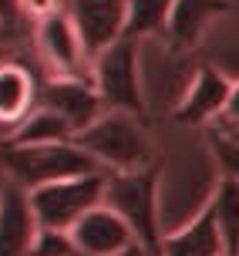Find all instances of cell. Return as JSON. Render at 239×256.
Segmentation results:
<instances>
[{
    "label": "cell",
    "mask_w": 239,
    "mask_h": 256,
    "mask_svg": "<svg viewBox=\"0 0 239 256\" xmlns=\"http://www.w3.org/2000/svg\"><path fill=\"white\" fill-rule=\"evenodd\" d=\"M40 104V84L24 64H0V125H20Z\"/></svg>",
    "instance_id": "4fadbf2b"
},
{
    "label": "cell",
    "mask_w": 239,
    "mask_h": 256,
    "mask_svg": "<svg viewBox=\"0 0 239 256\" xmlns=\"http://www.w3.org/2000/svg\"><path fill=\"white\" fill-rule=\"evenodd\" d=\"M104 189H108V172H91V176H78V179H64L54 186L30 192V202L38 212L44 230H64L71 232L78 219H84L91 209L104 202Z\"/></svg>",
    "instance_id": "5b68a950"
},
{
    "label": "cell",
    "mask_w": 239,
    "mask_h": 256,
    "mask_svg": "<svg viewBox=\"0 0 239 256\" xmlns=\"http://www.w3.org/2000/svg\"><path fill=\"white\" fill-rule=\"evenodd\" d=\"M38 108H50L74 128V135H81L88 125H94L108 108L101 102V94L94 84H88L84 78H50L40 84V104Z\"/></svg>",
    "instance_id": "9c48e42d"
},
{
    "label": "cell",
    "mask_w": 239,
    "mask_h": 256,
    "mask_svg": "<svg viewBox=\"0 0 239 256\" xmlns=\"http://www.w3.org/2000/svg\"><path fill=\"white\" fill-rule=\"evenodd\" d=\"M38 48L48 68L54 71V78H84L91 54L68 10H58L38 20Z\"/></svg>",
    "instance_id": "8992f818"
},
{
    "label": "cell",
    "mask_w": 239,
    "mask_h": 256,
    "mask_svg": "<svg viewBox=\"0 0 239 256\" xmlns=\"http://www.w3.org/2000/svg\"><path fill=\"white\" fill-rule=\"evenodd\" d=\"M71 236H74L78 250L84 256H114L122 250H128V246H135L132 226L104 202L98 209H91L84 219H78Z\"/></svg>",
    "instance_id": "8fae6325"
},
{
    "label": "cell",
    "mask_w": 239,
    "mask_h": 256,
    "mask_svg": "<svg viewBox=\"0 0 239 256\" xmlns=\"http://www.w3.org/2000/svg\"><path fill=\"white\" fill-rule=\"evenodd\" d=\"M74 142L98 158L104 172H138L155 166L148 132L142 128L138 115H128V112H104Z\"/></svg>",
    "instance_id": "3957f363"
},
{
    "label": "cell",
    "mask_w": 239,
    "mask_h": 256,
    "mask_svg": "<svg viewBox=\"0 0 239 256\" xmlns=\"http://www.w3.org/2000/svg\"><path fill=\"white\" fill-rule=\"evenodd\" d=\"M229 10H232L229 0H176L172 17H168V27H165L162 38L168 40L172 51H192L202 40L206 27Z\"/></svg>",
    "instance_id": "7c38bea8"
},
{
    "label": "cell",
    "mask_w": 239,
    "mask_h": 256,
    "mask_svg": "<svg viewBox=\"0 0 239 256\" xmlns=\"http://www.w3.org/2000/svg\"><path fill=\"white\" fill-rule=\"evenodd\" d=\"M4 179H7V176H4V168H0V192H4Z\"/></svg>",
    "instance_id": "603a6c76"
},
{
    "label": "cell",
    "mask_w": 239,
    "mask_h": 256,
    "mask_svg": "<svg viewBox=\"0 0 239 256\" xmlns=\"http://www.w3.org/2000/svg\"><path fill=\"white\" fill-rule=\"evenodd\" d=\"M91 84L98 88L101 102L108 112H128V115H145L142 102V74H138V40L122 38L108 51H101L91 61Z\"/></svg>",
    "instance_id": "277c9868"
},
{
    "label": "cell",
    "mask_w": 239,
    "mask_h": 256,
    "mask_svg": "<svg viewBox=\"0 0 239 256\" xmlns=\"http://www.w3.org/2000/svg\"><path fill=\"white\" fill-rule=\"evenodd\" d=\"M64 10L71 14L91 61L125 38L128 0H64Z\"/></svg>",
    "instance_id": "52a82bcc"
},
{
    "label": "cell",
    "mask_w": 239,
    "mask_h": 256,
    "mask_svg": "<svg viewBox=\"0 0 239 256\" xmlns=\"http://www.w3.org/2000/svg\"><path fill=\"white\" fill-rule=\"evenodd\" d=\"M34 256H84V253L78 250V243H74V236H71V232H64V230H44V226H40Z\"/></svg>",
    "instance_id": "d6986e66"
},
{
    "label": "cell",
    "mask_w": 239,
    "mask_h": 256,
    "mask_svg": "<svg viewBox=\"0 0 239 256\" xmlns=\"http://www.w3.org/2000/svg\"><path fill=\"white\" fill-rule=\"evenodd\" d=\"M20 14V0H0V24H14Z\"/></svg>",
    "instance_id": "44dd1931"
},
{
    "label": "cell",
    "mask_w": 239,
    "mask_h": 256,
    "mask_svg": "<svg viewBox=\"0 0 239 256\" xmlns=\"http://www.w3.org/2000/svg\"><path fill=\"white\" fill-rule=\"evenodd\" d=\"M176 0H128V24L125 38L142 40L152 34H165Z\"/></svg>",
    "instance_id": "e0dca14e"
},
{
    "label": "cell",
    "mask_w": 239,
    "mask_h": 256,
    "mask_svg": "<svg viewBox=\"0 0 239 256\" xmlns=\"http://www.w3.org/2000/svg\"><path fill=\"white\" fill-rule=\"evenodd\" d=\"M158 256H226L222 232L216 226V216H212V209H209V202L202 206L199 216L189 219L182 230L165 236Z\"/></svg>",
    "instance_id": "5bb4252c"
},
{
    "label": "cell",
    "mask_w": 239,
    "mask_h": 256,
    "mask_svg": "<svg viewBox=\"0 0 239 256\" xmlns=\"http://www.w3.org/2000/svg\"><path fill=\"white\" fill-rule=\"evenodd\" d=\"M209 142H212L216 162L222 166V176H229V179L239 182V135L229 132V128H222V132H212Z\"/></svg>",
    "instance_id": "ac0fdd59"
},
{
    "label": "cell",
    "mask_w": 239,
    "mask_h": 256,
    "mask_svg": "<svg viewBox=\"0 0 239 256\" xmlns=\"http://www.w3.org/2000/svg\"><path fill=\"white\" fill-rule=\"evenodd\" d=\"M209 209H212L216 226L222 232L226 256H239V182L222 176L212 192V199H209Z\"/></svg>",
    "instance_id": "2e32d148"
},
{
    "label": "cell",
    "mask_w": 239,
    "mask_h": 256,
    "mask_svg": "<svg viewBox=\"0 0 239 256\" xmlns=\"http://www.w3.org/2000/svg\"><path fill=\"white\" fill-rule=\"evenodd\" d=\"M229 132H236V135H239V125H236V128H229Z\"/></svg>",
    "instance_id": "cb8c5ba5"
},
{
    "label": "cell",
    "mask_w": 239,
    "mask_h": 256,
    "mask_svg": "<svg viewBox=\"0 0 239 256\" xmlns=\"http://www.w3.org/2000/svg\"><path fill=\"white\" fill-rule=\"evenodd\" d=\"M222 122H226V128H236L239 125V81L232 84V91H229V102H226V112H222Z\"/></svg>",
    "instance_id": "ffe728a7"
},
{
    "label": "cell",
    "mask_w": 239,
    "mask_h": 256,
    "mask_svg": "<svg viewBox=\"0 0 239 256\" xmlns=\"http://www.w3.org/2000/svg\"><path fill=\"white\" fill-rule=\"evenodd\" d=\"M229 91H232V81L219 68L202 64L196 71V78H192L186 98L176 104V122H182V125H206L212 118H222Z\"/></svg>",
    "instance_id": "30bf717a"
},
{
    "label": "cell",
    "mask_w": 239,
    "mask_h": 256,
    "mask_svg": "<svg viewBox=\"0 0 239 256\" xmlns=\"http://www.w3.org/2000/svg\"><path fill=\"white\" fill-rule=\"evenodd\" d=\"M74 128L68 125L58 112L50 108H34L30 115L14 128V135L7 142L10 145H48V142H74Z\"/></svg>",
    "instance_id": "9a60e30c"
},
{
    "label": "cell",
    "mask_w": 239,
    "mask_h": 256,
    "mask_svg": "<svg viewBox=\"0 0 239 256\" xmlns=\"http://www.w3.org/2000/svg\"><path fill=\"white\" fill-rule=\"evenodd\" d=\"M0 168H4L7 179L20 182L27 192L64 179H78V176H91V172H104L98 166V158L84 152L78 142H48V145H10V142H4Z\"/></svg>",
    "instance_id": "6da1fadb"
},
{
    "label": "cell",
    "mask_w": 239,
    "mask_h": 256,
    "mask_svg": "<svg viewBox=\"0 0 239 256\" xmlns=\"http://www.w3.org/2000/svg\"><path fill=\"white\" fill-rule=\"evenodd\" d=\"M114 256H152V253L145 250V246L135 243V246H128V250H122V253H114Z\"/></svg>",
    "instance_id": "7402d4cb"
},
{
    "label": "cell",
    "mask_w": 239,
    "mask_h": 256,
    "mask_svg": "<svg viewBox=\"0 0 239 256\" xmlns=\"http://www.w3.org/2000/svg\"><path fill=\"white\" fill-rule=\"evenodd\" d=\"M40 236V219L34 212L30 192L14 179H4L0 192V256H34Z\"/></svg>",
    "instance_id": "ba28073f"
},
{
    "label": "cell",
    "mask_w": 239,
    "mask_h": 256,
    "mask_svg": "<svg viewBox=\"0 0 239 256\" xmlns=\"http://www.w3.org/2000/svg\"><path fill=\"white\" fill-rule=\"evenodd\" d=\"M104 206H112L125 219L135 243L145 246L152 256L162 253V209H158V166L138 172H108Z\"/></svg>",
    "instance_id": "7a4b0ae2"
}]
</instances>
